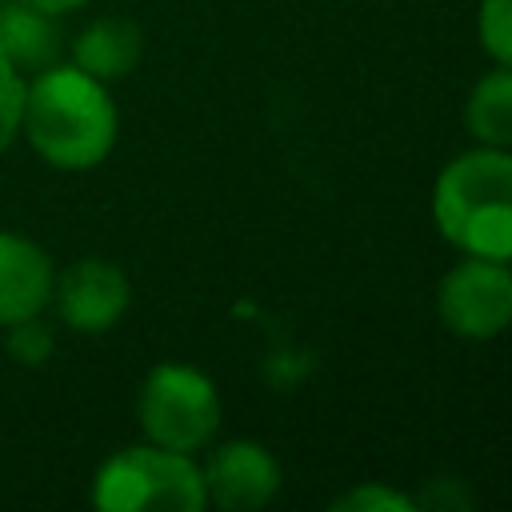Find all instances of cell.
I'll list each match as a JSON object with an SVG mask.
<instances>
[{"instance_id":"6da1fadb","label":"cell","mask_w":512,"mask_h":512,"mask_svg":"<svg viewBox=\"0 0 512 512\" xmlns=\"http://www.w3.org/2000/svg\"><path fill=\"white\" fill-rule=\"evenodd\" d=\"M20 128L44 164L60 172H88L116 144V104L104 80L76 64H52L24 88Z\"/></svg>"},{"instance_id":"7a4b0ae2","label":"cell","mask_w":512,"mask_h":512,"mask_svg":"<svg viewBox=\"0 0 512 512\" xmlns=\"http://www.w3.org/2000/svg\"><path fill=\"white\" fill-rule=\"evenodd\" d=\"M432 220L464 256L512 260V152L480 144L456 156L436 176Z\"/></svg>"},{"instance_id":"3957f363","label":"cell","mask_w":512,"mask_h":512,"mask_svg":"<svg viewBox=\"0 0 512 512\" xmlns=\"http://www.w3.org/2000/svg\"><path fill=\"white\" fill-rule=\"evenodd\" d=\"M92 504L100 512H200L208 504L204 476L188 452L160 444H136L112 452L92 480Z\"/></svg>"},{"instance_id":"277c9868","label":"cell","mask_w":512,"mask_h":512,"mask_svg":"<svg viewBox=\"0 0 512 512\" xmlns=\"http://www.w3.org/2000/svg\"><path fill=\"white\" fill-rule=\"evenodd\" d=\"M140 428L152 444L192 456L220 428L216 384L192 364H156L140 388Z\"/></svg>"},{"instance_id":"5b68a950","label":"cell","mask_w":512,"mask_h":512,"mask_svg":"<svg viewBox=\"0 0 512 512\" xmlns=\"http://www.w3.org/2000/svg\"><path fill=\"white\" fill-rule=\"evenodd\" d=\"M436 308L448 332L464 340H492L512 324V260L464 256L444 272Z\"/></svg>"},{"instance_id":"8992f818","label":"cell","mask_w":512,"mask_h":512,"mask_svg":"<svg viewBox=\"0 0 512 512\" xmlns=\"http://www.w3.org/2000/svg\"><path fill=\"white\" fill-rule=\"evenodd\" d=\"M52 300H56V312H60V320L68 328H76V332H108L128 312L132 288H128V276L116 264L84 256V260L68 264L52 280Z\"/></svg>"},{"instance_id":"52a82bcc","label":"cell","mask_w":512,"mask_h":512,"mask_svg":"<svg viewBox=\"0 0 512 512\" xmlns=\"http://www.w3.org/2000/svg\"><path fill=\"white\" fill-rule=\"evenodd\" d=\"M200 476H204L208 504L228 508V512L264 508L280 492V464L256 440H228V444H220L208 456V464L200 468Z\"/></svg>"},{"instance_id":"ba28073f","label":"cell","mask_w":512,"mask_h":512,"mask_svg":"<svg viewBox=\"0 0 512 512\" xmlns=\"http://www.w3.org/2000/svg\"><path fill=\"white\" fill-rule=\"evenodd\" d=\"M52 280V260L36 240L0 232V328L40 316L52 300Z\"/></svg>"},{"instance_id":"9c48e42d","label":"cell","mask_w":512,"mask_h":512,"mask_svg":"<svg viewBox=\"0 0 512 512\" xmlns=\"http://www.w3.org/2000/svg\"><path fill=\"white\" fill-rule=\"evenodd\" d=\"M64 36L56 24V12H44L28 0H4L0 4V60H8L20 76L44 72L60 64Z\"/></svg>"},{"instance_id":"30bf717a","label":"cell","mask_w":512,"mask_h":512,"mask_svg":"<svg viewBox=\"0 0 512 512\" xmlns=\"http://www.w3.org/2000/svg\"><path fill=\"white\" fill-rule=\"evenodd\" d=\"M144 52V36L132 20L124 16H100L92 24L80 28L76 44H72V64L96 80H120L140 64Z\"/></svg>"},{"instance_id":"8fae6325","label":"cell","mask_w":512,"mask_h":512,"mask_svg":"<svg viewBox=\"0 0 512 512\" xmlns=\"http://www.w3.org/2000/svg\"><path fill=\"white\" fill-rule=\"evenodd\" d=\"M464 124L488 148L512 144V68L500 64L472 84L468 104H464Z\"/></svg>"},{"instance_id":"7c38bea8","label":"cell","mask_w":512,"mask_h":512,"mask_svg":"<svg viewBox=\"0 0 512 512\" xmlns=\"http://www.w3.org/2000/svg\"><path fill=\"white\" fill-rule=\"evenodd\" d=\"M476 28H480L484 52L496 64L512 68V0H484L480 16H476Z\"/></svg>"},{"instance_id":"4fadbf2b","label":"cell","mask_w":512,"mask_h":512,"mask_svg":"<svg viewBox=\"0 0 512 512\" xmlns=\"http://www.w3.org/2000/svg\"><path fill=\"white\" fill-rule=\"evenodd\" d=\"M4 332H8L4 336V348H8L12 360H20V364H44L52 356V328L40 316H24V320L8 324Z\"/></svg>"},{"instance_id":"5bb4252c","label":"cell","mask_w":512,"mask_h":512,"mask_svg":"<svg viewBox=\"0 0 512 512\" xmlns=\"http://www.w3.org/2000/svg\"><path fill=\"white\" fill-rule=\"evenodd\" d=\"M24 76L8 64V60H0V152L16 140V132H20V116H24Z\"/></svg>"},{"instance_id":"9a60e30c","label":"cell","mask_w":512,"mask_h":512,"mask_svg":"<svg viewBox=\"0 0 512 512\" xmlns=\"http://www.w3.org/2000/svg\"><path fill=\"white\" fill-rule=\"evenodd\" d=\"M332 508L336 512H412V500L384 484H360V488L336 496Z\"/></svg>"},{"instance_id":"2e32d148","label":"cell","mask_w":512,"mask_h":512,"mask_svg":"<svg viewBox=\"0 0 512 512\" xmlns=\"http://www.w3.org/2000/svg\"><path fill=\"white\" fill-rule=\"evenodd\" d=\"M28 4H36V8H44V12L64 16V12H72V8H80V4H88V0H28Z\"/></svg>"}]
</instances>
